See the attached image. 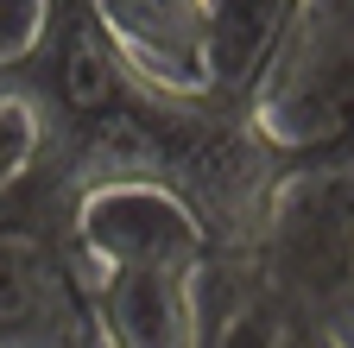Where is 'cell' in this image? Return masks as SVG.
I'll return each instance as SVG.
<instances>
[{"mask_svg":"<svg viewBox=\"0 0 354 348\" xmlns=\"http://www.w3.org/2000/svg\"><path fill=\"white\" fill-rule=\"evenodd\" d=\"M259 273L279 311H323L354 273V146L272 184L259 222Z\"/></svg>","mask_w":354,"mask_h":348,"instance_id":"6da1fadb","label":"cell"},{"mask_svg":"<svg viewBox=\"0 0 354 348\" xmlns=\"http://www.w3.org/2000/svg\"><path fill=\"white\" fill-rule=\"evenodd\" d=\"M70 259L82 279L102 273H177L203 279L215 241L203 215L177 196L165 178H114L88 184L70 203Z\"/></svg>","mask_w":354,"mask_h":348,"instance_id":"7a4b0ae2","label":"cell"},{"mask_svg":"<svg viewBox=\"0 0 354 348\" xmlns=\"http://www.w3.org/2000/svg\"><path fill=\"white\" fill-rule=\"evenodd\" d=\"M0 348H102L76 259L19 228H0Z\"/></svg>","mask_w":354,"mask_h":348,"instance_id":"3957f363","label":"cell"},{"mask_svg":"<svg viewBox=\"0 0 354 348\" xmlns=\"http://www.w3.org/2000/svg\"><path fill=\"white\" fill-rule=\"evenodd\" d=\"M203 7L209 0H88L95 32L133 76V89H146L152 102H190V108H209Z\"/></svg>","mask_w":354,"mask_h":348,"instance_id":"277c9868","label":"cell"},{"mask_svg":"<svg viewBox=\"0 0 354 348\" xmlns=\"http://www.w3.org/2000/svg\"><path fill=\"white\" fill-rule=\"evenodd\" d=\"M203 279H177V273L88 279L102 348H215V329L203 317Z\"/></svg>","mask_w":354,"mask_h":348,"instance_id":"5b68a950","label":"cell"},{"mask_svg":"<svg viewBox=\"0 0 354 348\" xmlns=\"http://www.w3.org/2000/svg\"><path fill=\"white\" fill-rule=\"evenodd\" d=\"M291 19H297V0H209V7H203L209 108L247 114V102L266 82V70H272Z\"/></svg>","mask_w":354,"mask_h":348,"instance_id":"8992f818","label":"cell"},{"mask_svg":"<svg viewBox=\"0 0 354 348\" xmlns=\"http://www.w3.org/2000/svg\"><path fill=\"white\" fill-rule=\"evenodd\" d=\"M44 158V114L32 95H19L0 76V196L26 184V171Z\"/></svg>","mask_w":354,"mask_h":348,"instance_id":"52a82bcc","label":"cell"},{"mask_svg":"<svg viewBox=\"0 0 354 348\" xmlns=\"http://www.w3.org/2000/svg\"><path fill=\"white\" fill-rule=\"evenodd\" d=\"M51 38V0H0V76L32 64Z\"/></svg>","mask_w":354,"mask_h":348,"instance_id":"ba28073f","label":"cell"},{"mask_svg":"<svg viewBox=\"0 0 354 348\" xmlns=\"http://www.w3.org/2000/svg\"><path fill=\"white\" fill-rule=\"evenodd\" d=\"M272 348H342L323 311H279L272 317Z\"/></svg>","mask_w":354,"mask_h":348,"instance_id":"9c48e42d","label":"cell"},{"mask_svg":"<svg viewBox=\"0 0 354 348\" xmlns=\"http://www.w3.org/2000/svg\"><path fill=\"white\" fill-rule=\"evenodd\" d=\"M323 317H329V329L342 336V348H354V273H348V285L323 304Z\"/></svg>","mask_w":354,"mask_h":348,"instance_id":"30bf717a","label":"cell"}]
</instances>
